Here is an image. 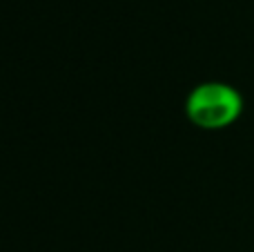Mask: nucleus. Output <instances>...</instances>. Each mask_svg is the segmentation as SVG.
<instances>
[{"mask_svg":"<svg viewBox=\"0 0 254 252\" xmlns=\"http://www.w3.org/2000/svg\"><path fill=\"white\" fill-rule=\"evenodd\" d=\"M185 114L201 129H225L243 114V96L228 83H201L190 92Z\"/></svg>","mask_w":254,"mask_h":252,"instance_id":"f257e3e1","label":"nucleus"}]
</instances>
